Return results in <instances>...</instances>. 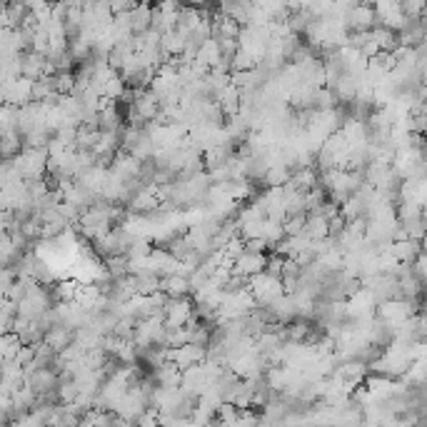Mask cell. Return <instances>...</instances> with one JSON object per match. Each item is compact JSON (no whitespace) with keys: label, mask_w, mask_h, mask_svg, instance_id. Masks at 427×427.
Returning a JSON list of instances; mask_svg holds the SVG:
<instances>
[{"label":"cell","mask_w":427,"mask_h":427,"mask_svg":"<svg viewBox=\"0 0 427 427\" xmlns=\"http://www.w3.org/2000/svg\"><path fill=\"white\" fill-rule=\"evenodd\" d=\"M185 42H188V38L180 35L175 28H170V30L160 33V50H163L165 58H173V55H180L185 50Z\"/></svg>","instance_id":"5b68a950"},{"label":"cell","mask_w":427,"mask_h":427,"mask_svg":"<svg viewBox=\"0 0 427 427\" xmlns=\"http://www.w3.org/2000/svg\"><path fill=\"white\" fill-rule=\"evenodd\" d=\"M127 16H130L132 35H137V33L148 30V28H150V21H153V6H150V3H142V0H137L135 6L127 11Z\"/></svg>","instance_id":"277c9868"},{"label":"cell","mask_w":427,"mask_h":427,"mask_svg":"<svg viewBox=\"0 0 427 427\" xmlns=\"http://www.w3.org/2000/svg\"><path fill=\"white\" fill-rule=\"evenodd\" d=\"M368 40H372L375 45H377V50H392V47H397V33L390 30V28H385V25L370 28Z\"/></svg>","instance_id":"52a82bcc"},{"label":"cell","mask_w":427,"mask_h":427,"mask_svg":"<svg viewBox=\"0 0 427 427\" xmlns=\"http://www.w3.org/2000/svg\"><path fill=\"white\" fill-rule=\"evenodd\" d=\"M345 25H348V33L353 30H370V28L377 25V16H375L372 3L368 0H358L348 8L345 13Z\"/></svg>","instance_id":"6da1fadb"},{"label":"cell","mask_w":427,"mask_h":427,"mask_svg":"<svg viewBox=\"0 0 427 427\" xmlns=\"http://www.w3.org/2000/svg\"><path fill=\"white\" fill-rule=\"evenodd\" d=\"M302 232H305L310 240H322V237H327V217H322L320 212H307Z\"/></svg>","instance_id":"ba28073f"},{"label":"cell","mask_w":427,"mask_h":427,"mask_svg":"<svg viewBox=\"0 0 427 427\" xmlns=\"http://www.w3.org/2000/svg\"><path fill=\"white\" fill-rule=\"evenodd\" d=\"M345 225H348V220H345L343 215H332V217H327V237H332V240H335V237L340 235V232L345 230Z\"/></svg>","instance_id":"9c48e42d"},{"label":"cell","mask_w":427,"mask_h":427,"mask_svg":"<svg viewBox=\"0 0 427 427\" xmlns=\"http://www.w3.org/2000/svg\"><path fill=\"white\" fill-rule=\"evenodd\" d=\"M245 250H250V253H265V250H270V245L265 237H250V240H245Z\"/></svg>","instance_id":"30bf717a"},{"label":"cell","mask_w":427,"mask_h":427,"mask_svg":"<svg viewBox=\"0 0 427 427\" xmlns=\"http://www.w3.org/2000/svg\"><path fill=\"white\" fill-rule=\"evenodd\" d=\"M265 260H268L265 253H250V250H243V253L232 260V273H240V275H245V278H250V275H255V273H263Z\"/></svg>","instance_id":"7a4b0ae2"},{"label":"cell","mask_w":427,"mask_h":427,"mask_svg":"<svg viewBox=\"0 0 427 427\" xmlns=\"http://www.w3.org/2000/svg\"><path fill=\"white\" fill-rule=\"evenodd\" d=\"M160 290L168 297H183L190 295V280L183 273H168L160 278Z\"/></svg>","instance_id":"3957f363"},{"label":"cell","mask_w":427,"mask_h":427,"mask_svg":"<svg viewBox=\"0 0 427 427\" xmlns=\"http://www.w3.org/2000/svg\"><path fill=\"white\" fill-rule=\"evenodd\" d=\"M205 0H180V6H203Z\"/></svg>","instance_id":"8fae6325"},{"label":"cell","mask_w":427,"mask_h":427,"mask_svg":"<svg viewBox=\"0 0 427 427\" xmlns=\"http://www.w3.org/2000/svg\"><path fill=\"white\" fill-rule=\"evenodd\" d=\"M195 60L203 65H207V68H215L217 63H220V45H217V38H205V40L198 45V53H195Z\"/></svg>","instance_id":"8992f818"}]
</instances>
